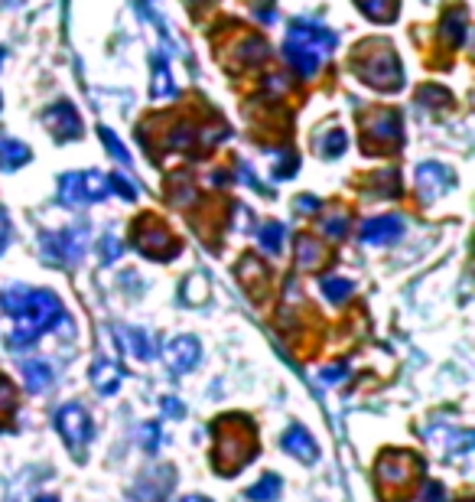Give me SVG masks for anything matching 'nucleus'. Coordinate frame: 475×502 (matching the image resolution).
I'll return each instance as SVG.
<instances>
[{
    "instance_id": "1",
    "label": "nucleus",
    "mask_w": 475,
    "mask_h": 502,
    "mask_svg": "<svg viewBox=\"0 0 475 502\" xmlns=\"http://www.w3.org/2000/svg\"><path fill=\"white\" fill-rule=\"evenodd\" d=\"M55 424H59V431L65 434V441H69L72 447H78L82 441H88V434H92V421H88V414H85L78 404L62 408L59 414H55Z\"/></svg>"
},
{
    "instance_id": "2",
    "label": "nucleus",
    "mask_w": 475,
    "mask_h": 502,
    "mask_svg": "<svg viewBox=\"0 0 475 502\" xmlns=\"http://www.w3.org/2000/svg\"><path fill=\"white\" fill-rule=\"evenodd\" d=\"M166 362L173 372H189L192 365L199 362V342L189 340V336H183V340H176L173 346L166 349Z\"/></svg>"
},
{
    "instance_id": "3",
    "label": "nucleus",
    "mask_w": 475,
    "mask_h": 502,
    "mask_svg": "<svg viewBox=\"0 0 475 502\" xmlns=\"http://www.w3.org/2000/svg\"><path fill=\"white\" fill-rule=\"evenodd\" d=\"M400 235V219L394 216H384V219H375L361 229V239L368 241V245H384V241H391Z\"/></svg>"
},
{
    "instance_id": "4",
    "label": "nucleus",
    "mask_w": 475,
    "mask_h": 502,
    "mask_svg": "<svg viewBox=\"0 0 475 502\" xmlns=\"http://www.w3.org/2000/svg\"><path fill=\"white\" fill-rule=\"evenodd\" d=\"M284 447L290 450L293 456H299L303 464H313V460H316V454H319L316 441H313V437H309L306 431H303V427H297V431H290V434H287V437H284Z\"/></svg>"
},
{
    "instance_id": "5",
    "label": "nucleus",
    "mask_w": 475,
    "mask_h": 502,
    "mask_svg": "<svg viewBox=\"0 0 475 502\" xmlns=\"http://www.w3.org/2000/svg\"><path fill=\"white\" fill-rule=\"evenodd\" d=\"M30 160V150L23 147V144H16V140H10V144H4V150H0V167L4 170H14V167H20V163Z\"/></svg>"
},
{
    "instance_id": "6",
    "label": "nucleus",
    "mask_w": 475,
    "mask_h": 502,
    "mask_svg": "<svg viewBox=\"0 0 475 502\" xmlns=\"http://www.w3.org/2000/svg\"><path fill=\"white\" fill-rule=\"evenodd\" d=\"M23 372H26V379H30V388H36V392L49 388V382H53V369L46 362H26Z\"/></svg>"
},
{
    "instance_id": "7",
    "label": "nucleus",
    "mask_w": 475,
    "mask_h": 502,
    "mask_svg": "<svg viewBox=\"0 0 475 502\" xmlns=\"http://www.w3.org/2000/svg\"><path fill=\"white\" fill-rule=\"evenodd\" d=\"M277 493H280V479L267 476V479H261L254 489H247V499H254V502H274Z\"/></svg>"
},
{
    "instance_id": "8",
    "label": "nucleus",
    "mask_w": 475,
    "mask_h": 502,
    "mask_svg": "<svg viewBox=\"0 0 475 502\" xmlns=\"http://www.w3.org/2000/svg\"><path fill=\"white\" fill-rule=\"evenodd\" d=\"M361 7L368 10L375 20H391L394 7H397V0H361Z\"/></svg>"
},
{
    "instance_id": "9",
    "label": "nucleus",
    "mask_w": 475,
    "mask_h": 502,
    "mask_svg": "<svg viewBox=\"0 0 475 502\" xmlns=\"http://www.w3.org/2000/svg\"><path fill=\"white\" fill-rule=\"evenodd\" d=\"M95 385H98V392H114L117 388V369H107V365L95 369Z\"/></svg>"
},
{
    "instance_id": "10",
    "label": "nucleus",
    "mask_w": 475,
    "mask_h": 502,
    "mask_svg": "<svg viewBox=\"0 0 475 502\" xmlns=\"http://www.w3.org/2000/svg\"><path fill=\"white\" fill-rule=\"evenodd\" d=\"M322 291H326L329 300H342V297L352 294V284L348 281H322Z\"/></svg>"
},
{
    "instance_id": "11",
    "label": "nucleus",
    "mask_w": 475,
    "mask_h": 502,
    "mask_svg": "<svg viewBox=\"0 0 475 502\" xmlns=\"http://www.w3.org/2000/svg\"><path fill=\"white\" fill-rule=\"evenodd\" d=\"M264 245H267V251H280V239H284V229H280V225L277 222H270L267 229H264Z\"/></svg>"
},
{
    "instance_id": "12",
    "label": "nucleus",
    "mask_w": 475,
    "mask_h": 502,
    "mask_svg": "<svg viewBox=\"0 0 475 502\" xmlns=\"http://www.w3.org/2000/svg\"><path fill=\"white\" fill-rule=\"evenodd\" d=\"M299 248H303V251H299V264H303V268H313L316 264V245L309 239H303Z\"/></svg>"
},
{
    "instance_id": "13",
    "label": "nucleus",
    "mask_w": 475,
    "mask_h": 502,
    "mask_svg": "<svg viewBox=\"0 0 475 502\" xmlns=\"http://www.w3.org/2000/svg\"><path fill=\"white\" fill-rule=\"evenodd\" d=\"M7 239H10V219H7V212L0 209V248L7 245Z\"/></svg>"
},
{
    "instance_id": "14",
    "label": "nucleus",
    "mask_w": 475,
    "mask_h": 502,
    "mask_svg": "<svg viewBox=\"0 0 475 502\" xmlns=\"http://www.w3.org/2000/svg\"><path fill=\"white\" fill-rule=\"evenodd\" d=\"M326 144H329V154H338V150H342V144H345V134L342 131H332Z\"/></svg>"
},
{
    "instance_id": "15",
    "label": "nucleus",
    "mask_w": 475,
    "mask_h": 502,
    "mask_svg": "<svg viewBox=\"0 0 475 502\" xmlns=\"http://www.w3.org/2000/svg\"><path fill=\"white\" fill-rule=\"evenodd\" d=\"M36 502H59V499H55V496H39Z\"/></svg>"
},
{
    "instance_id": "16",
    "label": "nucleus",
    "mask_w": 475,
    "mask_h": 502,
    "mask_svg": "<svg viewBox=\"0 0 475 502\" xmlns=\"http://www.w3.org/2000/svg\"><path fill=\"white\" fill-rule=\"evenodd\" d=\"M183 502H208V499H202V496H189V499H183Z\"/></svg>"
}]
</instances>
